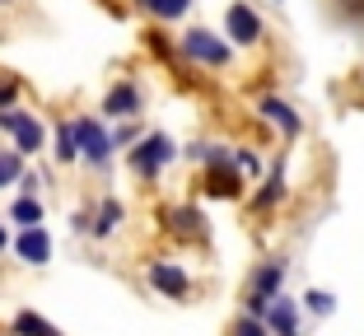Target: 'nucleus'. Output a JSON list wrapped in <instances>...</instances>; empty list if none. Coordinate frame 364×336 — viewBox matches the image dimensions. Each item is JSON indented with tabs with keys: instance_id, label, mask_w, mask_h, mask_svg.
Returning a JSON list of instances; mask_svg holds the SVG:
<instances>
[{
	"instance_id": "obj_1",
	"label": "nucleus",
	"mask_w": 364,
	"mask_h": 336,
	"mask_svg": "<svg viewBox=\"0 0 364 336\" xmlns=\"http://www.w3.org/2000/svg\"><path fill=\"white\" fill-rule=\"evenodd\" d=\"M178 159H182V145L173 141L168 131H145V136H140V141L127 150L131 178H136V183H145V187H154Z\"/></svg>"
},
{
	"instance_id": "obj_2",
	"label": "nucleus",
	"mask_w": 364,
	"mask_h": 336,
	"mask_svg": "<svg viewBox=\"0 0 364 336\" xmlns=\"http://www.w3.org/2000/svg\"><path fill=\"white\" fill-rule=\"evenodd\" d=\"M178 52H182V61L201 65V70H234V61H238V47L225 33L205 28V23H187L178 33Z\"/></svg>"
},
{
	"instance_id": "obj_3",
	"label": "nucleus",
	"mask_w": 364,
	"mask_h": 336,
	"mask_svg": "<svg viewBox=\"0 0 364 336\" xmlns=\"http://www.w3.org/2000/svg\"><path fill=\"white\" fill-rule=\"evenodd\" d=\"M285 281H289V257H285V252H271V257H262L257 266L247 271V285H243V313L267 318L271 299H276V294H285Z\"/></svg>"
},
{
	"instance_id": "obj_4",
	"label": "nucleus",
	"mask_w": 364,
	"mask_h": 336,
	"mask_svg": "<svg viewBox=\"0 0 364 336\" xmlns=\"http://www.w3.org/2000/svg\"><path fill=\"white\" fill-rule=\"evenodd\" d=\"M75 121V141H80V163L89 173H112V159H117V145H112V126H107L98 112H80Z\"/></svg>"
},
{
	"instance_id": "obj_5",
	"label": "nucleus",
	"mask_w": 364,
	"mask_h": 336,
	"mask_svg": "<svg viewBox=\"0 0 364 336\" xmlns=\"http://www.w3.org/2000/svg\"><path fill=\"white\" fill-rule=\"evenodd\" d=\"M140 271H145V285H150L159 299H168V304H192L196 299V281L178 257H145Z\"/></svg>"
},
{
	"instance_id": "obj_6",
	"label": "nucleus",
	"mask_w": 364,
	"mask_h": 336,
	"mask_svg": "<svg viewBox=\"0 0 364 336\" xmlns=\"http://www.w3.org/2000/svg\"><path fill=\"white\" fill-rule=\"evenodd\" d=\"M145 108H150V94H145V85H140L136 75H117L112 85L103 89L98 117H103L107 126H117V121H136V117H145Z\"/></svg>"
},
{
	"instance_id": "obj_7",
	"label": "nucleus",
	"mask_w": 364,
	"mask_h": 336,
	"mask_svg": "<svg viewBox=\"0 0 364 336\" xmlns=\"http://www.w3.org/2000/svg\"><path fill=\"white\" fill-rule=\"evenodd\" d=\"M285 201H289V159H285V150H280L276 159L267 163V178L247 192L243 206H247V215H252V220H271Z\"/></svg>"
},
{
	"instance_id": "obj_8",
	"label": "nucleus",
	"mask_w": 364,
	"mask_h": 336,
	"mask_svg": "<svg viewBox=\"0 0 364 336\" xmlns=\"http://www.w3.org/2000/svg\"><path fill=\"white\" fill-rule=\"evenodd\" d=\"M252 112H257V121L276 126L280 145H294V141H304V112L294 108L289 98H280V94H252Z\"/></svg>"
},
{
	"instance_id": "obj_9",
	"label": "nucleus",
	"mask_w": 364,
	"mask_h": 336,
	"mask_svg": "<svg viewBox=\"0 0 364 336\" xmlns=\"http://www.w3.org/2000/svg\"><path fill=\"white\" fill-rule=\"evenodd\" d=\"M159 220H164V229H168V234L182 243V248H205V243H210V220H205L201 206H192V201L164 206Z\"/></svg>"
},
{
	"instance_id": "obj_10",
	"label": "nucleus",
	"mask_w": 364,
	"mask_h": 336,
	"mask_svg": "<svg viewBox=\"0 0 364 336\" xmlns=\"http://www.w3.org/2000/svg\"><path fill=\"white\" fill-rule=\"evenodd\" d=\"M225 38L234 47H262L267 43V19L257 14L252 0H229L225 5Z\"/></svg>"
},
{
	"instance_id": "obj_11",
	"label": "nucleus",
	"mask_w": 364,
	"mask_h": 336,
	"mask_svg": "<svg viewBox=\"0 0 364 336\" xmlns=\"http://www.w3.org/2000/svg\"><path fill=\"white\" fill-rule=\"evenodd\" d=\"M196 187H201L205 201H229V206H234V201H247V187H252V183H247V178L234 168V159H229V163H210V168H201V183H196Z\"/></svg>"
},
{
	"instance_id": "obj_12",
	"label": "nucleus",
	"mask_w": 364,
	"mask_h": 336,
	"mask_svg": "<svg viewBox=\"0 0 364 336\" xmlns=\"http://www.w3.org/2000/svg\"><path fill=\"white\" fill-rule=\"evenodd\" d=\"M52 229L47 224H33V229H14V243H10V257L19 266H33V271H43L52 266Z\"/></svg>"
},
{
	"instance_id": "obj_13",
	"label": "nucleus",
	"mask_w": 364,
	"mask_h": 336,
	"mask_svg": "<svg viewBox=\"0 0 364 336\" xmlns=\"http://www.w3.org/2000/svg\"><path fill=\"white\" fill-rule=\"evenodd\" d=\"M122 224H127V201L112 192L94 196V224H89V243H107V239H117Z\"/></svg>"
},
{
	"instance_id": "obj_14",
	"label": "nucleus",
	"mask_w": 364,
	"mask_h": 336,
	"mask_svg": "<svg viewBox=\"0 0 364 336\" xmlns=\"http://www.w3.org/2000/svg\"><path fill=\"white\" fill-rule=\"evenodd\" d=\"M304 304L299 299H294V294H276V299H271V308H267V318H262V323H267V332L271 336H304Z\"/></svg>"
},
{
	"instance_id": "obj_15",
	"label": "nucleus",
	"mask_w": 364,
	"mask_h": 336,
	"mask_svg": "<svg viewBox=\"0 0 364 336\" xmlns=\"http://www.w3.org/2000/svg\"><path fill=\"white\" fill-rule=\"evenodd\" d=\"M10 145L23 154V159H33V163H38V159L47 154V145H52V126H47V121L38 117V112H28V108H23L19 131L10 136Z\"/></svg>"
},
{
	"instance_id": "obj_16",
	"label": "nucleus",
	"mask_w": 364,
	"mask_h": 336,
	"mask_svg": "<svg viewBox=\"0 0 364 336\" xmlns=\"http://www.w3.org/2000/svg\"><path fill=\"white\" fill-rule=\"evenodd\" d=\"M56 168H75L80 163V141H75V121L70 117H56L52 121V145H47Z\"/></svg>"
},
{
	"instance_id": "obj_17",
	"label": "nucleus",
	"mask_w": 364,
	"mask_h": 336,
	"mask_svg": "<svg viewBox=\"0 0 364 336\" xmlns=\"http://www.w3.org/2000/svg\"><path fill=\"white\" fill-rule=\"evenodd\" d=\"M196 0H136V10L145 14L150 23H182L192 14Z\"/></svg>"
},
{
	"instance_id": "obj_18",
	"label": "nucleus",
	"mask_w": 364,
	"mask_h": 336,
	"mask_svg": "<svg viewBox=\"0 0 364 336\" xmlns=\"http://www.w3.org/2000/svg\"><path fill=\"white\" fill-rule=\"evenodd\" d=\"M145 52H150L159 65H178V61H182L178 38H173V33L164 28V23H150V28H145Z\"/></svg>"
},
{
	"instance_id": "obj_19",
	"label": "nucleus",
	"mask_w": 364,
	"mask_h": 336,
	"mask_svg": "<svg viewBox=\"0 0 364 336\" xmlns=\"http://www.w3.org/2000/svg\"><path fill=\"white\" fill-rule=\"evenodd\" d=\"M5 220H10L14 229L47 224V206H43V196H14V201H10V210H5Z\"/></svg>"
},
{
	"instance_id": "obj_20",
	"label": "nucleus",
	"mask_w": 364,
	"mask_h": 336,
	"mask_svg": "<svg viewBox=\"0 0 364 336\" xmlns=\"http://www.w3.org/2000/svg\"><path fill=\"white\" fill-rule=\"evenodd\" d=\"M10 336H65V332L52 318H43L38 308H19V313L10 318Z\"/></svg>"
},
{
	"instance_id": "obj_21",
	"label": "nucleus",
	"mask_w": 364,
	"mask_h": 336,
	"mask_svg": "<svg viewBox=\"0 0 364 336\" xmlns=\"http://www.w3.org/2000/svg\"><path fill=\"white\" fill-rule=\"evenodd\" d=\"M267 163L271 159L257 150V145H234V168L247 178V183H262V178H267Z\"/></svg>"
},
{
	"instance_id": "obj_22",
	"label": "nucleus",
	"mask_w": 364,
	"mask_h": 336,
	"mask_svg": "<svg viewBox=\"0 0 364 336\" xmlns=\"http://www.w3.org/2000/svg\"><path fill=\"white\" fill-rule=\"evenodd\" d=\"M299 304H304V313H309V318H318V323H322V318H332V313H336V294L313 285V290L299 294Z\"/></svg>"
},
{
	"instance_id": "obj_23",
	"label": "nucleus",
	"mask_w": 364,
	"mask_h": 336,
	"mask_svg": "<svg viewBox=\"0 0 364 336\" xmlns=\"http://www.w3.org/2000/svg\"><path fill=\"white\" fill-rule=\"evenodd\" d=\"M23 168H28V159H23L14 145H10V150H0V192H5V187H19Z\"/></svg>"
},
{
	"instance_id": "obj_24",
	"label": "nucleus",
	"mask_w": 364,
	"mask_h": 336,
	"mask_svg": "<svg viewBox=\"0 0 364 336\" xmlns=\"http://www.w3.org/2000/svg\"><path fill=\"white\" fill-rule=\"evenodd\" d=\"M140 136H145V121H140V117L136 121H117V126H112V145H117V154H127Z\"/></svg>"
},
{
	"instance_id": "obj_25",
	"label": "nucleus",
	"mask_w": 364,
	"mask_h": 336,
	"mask_svg": "<svg viewBox=\"0 0 364 336\" xmlns=\"http://www.w3.org/2000/svg\"><path fill=\"white\" fill-rule=\"evenodd\" d=\"M23 98V80L14 70H0V108H19Z\"/></svg>"
},
{
	"instance_id": "obj_26",
	"label": "nucleus",
	"mask_w": 364,
	"mask_h": 336,
	"mask_svg": "<svg viewBox=\"0 0 364 336\" xmlns=\"http://www.w3.org/2000/svg\"><path fill=\"white\" fill-rule=\"evenodd\" d=\"M229 336H271V332H267V323H262V318H252V313H243V308H238L234 323H229Z\"/></svg>"
},
{
	"instance_id": "obj_27",
	"label": "nucleus",
	"mask_w": 364,
	"mask_h": 336,
	"mask_svg": "<svg viewBox=\"0 0 364 336\" xmlns=\"http://www.w3.org/2000/svg\"><path fill=\"white\" fill-rule=\"evenodd\" d=\"M43 183H47L43 168H23V178H19V187H14V196H43Z\"/></svg>"
},
{
	"instance_id": "obj_28",
	"label": "nucleus",
	"mask_w": 364,
	"mask_h": 336,
	"mask_svg": "<svg viewBox=\"0 0 364 336\" xmlns=\"http://www.w3.org/2000/svg\"><path fill=\"white\" fill-rule=\"evenodd\" d=\"M89 224H94V201L70 210V234H75V239H89Z\"/></svg>"
},
{
	"instance_id": "obj_29",
	"label": "nucleus",
	"mask_w": 364,
	"mask_h": 336,
	"mask_svg": "<svg viewBox=\"0 0 364 336\" xmlns=\"http://www.w3.org/2000/svg\"><path fill=\"white\" fill-rule=\"evenodd\" d=\"M19 117H23V108H0V136H14Z\"/></svg>"
},
{
	"instance_id": "obj_30",
	"label": "nucleus",
	"mask_w": 364,
	"mask_h": 336,
	"mask_svg": "<svg viewBox=\"0 0 364 336\" xmlns=\"http://www.w3.org/2000/svg\"><path fill=\"white\" fill-rule=\"evenodd\" d=\"M10 243H14V234H10V220H0V257L10 252Z\"/></svg>"
},
{
	"instance_id": "obj_31",
	"label": "nucleus",
	"mask_w": 364,
	"mask_h": 336,
	"mask_svg": "<svg viewBox=\"0 0 364 336\" xmlns=\"http://www.w3.org/2000/svg\"><path fill=\"white\" fill-rule=\"evenodd\" d=\"M0 10H19V0H0Z\"/></svg>"
},
{
	"instance_id": "obj_32",
	"label": "nucleus",
	"mask_w": 364,
	"mask_h": 336,
	"mask_svg": "<svg viewBox=\"0 0 364 336\" xmlns=\"http://www.w3.org/2000/svg\"><path fill=\"white\" fill-rule=\"evenodd\" d=\"M267 5H285V0H267Z\"/></svg>"
}]
</instances>
